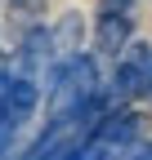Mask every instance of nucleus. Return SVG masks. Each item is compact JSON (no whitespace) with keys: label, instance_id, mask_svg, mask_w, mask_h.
<instances>
[{"label":"nucleus","instance_id":"obj_2","mask_svg":"<svg viewBox=\"0 0 152 160\" xmlns=\"http://www.w3.org/2000/svg\"><path fill=\"white\" fill-rule=\"evenodd\" d=\"M5 9H9L14 31L23 36V31H31V27H41V18H45V0H5Z\"/></svg>","mask_w":152,"mask_h":160},{"label":"nucleus","instance_id":"obj_3","mask_svg":"<svg viewBox=\"0 0 152 160\" xmlns=\"http://www.w3.org/2000/svg\"><path fill=\"white\" fill-rule=\"evenodd\" d=\"M49 40H54V53H76V49H81V18L67 13L63 22L49 31Z\"/></svg>","mask_w":152,"mask_h":160},{"label":"nucleus","instance_id":"obj_4","mask_svg":"<svg viewBox=\"0 0 152 160\" xmlns=\"http://www.w3.org/2000/svg\"><path fill=\"white\" fill-rule=\"evenodd\" d=\"M14 133H18V125L5 116V107H0V160L9 156V142H14Z\"/></svg>","mask_w":152,"mask_h":160},{"label":"nucleus","instance_id":"obj_1","mask_svg":"<svg viewBox=\"0 0 152 160\" xmlns=\"http://www.w3.org/2000/svg\"><path fill=\"white\" fill-rule=\"evenodd\" d=\"M54 53V40H49V31H41V27H31V31H23V40H18V53H14V67H18V76H31L36 80V71L45 67V58Z\"/></svg>","mask_w":152,"mask_h":160}]
</instances>
